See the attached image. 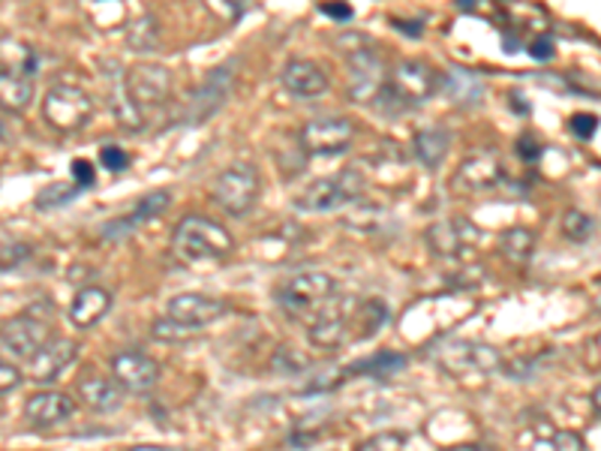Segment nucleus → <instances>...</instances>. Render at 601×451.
<instances>
[{
  "label": "nucleus",
  "mask_w": 601,
  "mask_h": 451,
  "mask_svg": "<svg viewBox=\"0 0 601 451\" xmlns=\"http://www.w3.org/2000/svg\"><path fill=\"white\" fill-rule=\"evenodd\" d=\"M172 247L184 262H223L235 250V238L216 219L190 214L175 226Z\"/></svg>",
  "instance_id": "obj_1"
},
{
  "label": "nucleus",
  "mask_w": 601,
  "mask_h": 451,
  "mask_svg": "<svg viewBox=\"0 0 601 451\" xmlns=\"http://www.w3.org/2000/svg\"><path fill=\"white\" fill-rule=\"evenodd\" d=\"M358 301L361 298H355V295H331L307 319V331H310L313 346L334 353V349L346 346V343H355V307H358Z\"/></svg>",
  "instance_id": "obj_2"
},
{
  "label": "nucleus",
  "mask_w": 601,
  "mask_h": 451,
  "mask_svg": "<svg viewBox=\"0 0 601 451\" xmlns=\"http://www.w3.org/2000/svg\"><path fill=\"white\" fill-rule=\"evenodd\" d=\"M364 187H367L364 171L358 166H346L331 178H316L310 187H304L295 199V207L304 214H328V211L355 202L364 193Z\"/></svg>",
  "instance_id": "obj_3"
},
{
  "label": "nucleus",
  "mask_w": 601,
  "mask_h": 451,
  "mask_svg": "<svg viewBox=\"0 0 601 451\" xmlns=\"http://www.w3.org/2000/svg\"><path fill=\"white\" fill-rule=\"evenodd\" d=\"M337 293V281L325 271H304L288 277L280 289H276V305L283 307V313L292 319H307L319 310V307Z\"/></svg>",
  "instance_id": "obj_4"
},
{
  "label": "nucleus",
  "mask_w": 601,
  "mask_h": 451,
  "mask_svg": "<svg viewBox=\"0 0 601 451\" xmlns=\"http://www.w3.org/2000/svg\"><path fill=\"white\" fill-rule=\"evenodd\" d=\"M43 118L58 133L84 130L94 118V97L79 85H51L43 97Z\"/></svg>",
  "instance_id": "obj_5"
},
{
  "label": "nucleus",
  "mask_w": 601,
  "mask_h": 451,
  "mask_svg": "<svg viewBox=\"0 0 601 451\" xmlns=\"http://www.w3.org/2000/svg\"><path fill=\"white\" fill-rule=\"evenodd\" d=\"M259 193H262V178L250 163H232L216 175L214 202L232 217L250 214L252 205L259 202Z\"/></svg>",
  "instance_id": "obj_6"
},
{
  "label": "nucleus",
  "mask_w": 601,
  "mask_h": 451,
  "mask_svg": "<svg viewBox=\"0 0 601 451\" xmlns=\"http://www.w3.org/2000/svg\"><path fill=\"white\" fill-rule=\"evenodd\" d=\"M346 94L352 103L367 106L379 97V91L388 82V67H385L382 55L370 46H358V49L346 51Z\"/></svg>",
  "instance_id": "obj_7"
},
{
  "label": "nucleus",
  "mask_w": 601,
  "mask_h": 451,
  "mask_svg": "<svg viewBox=\"0 0 601 451\" xmlns=\"http://www.w3.org/2000/svg\"><path fill=\"white\" fill-rule=\"evenodd\" d=\"M385 87L391 91V97L403 111L419 109L439 91V73L427 61H403L388 75Z\"/></svg>",
  "instance_id": "obj_8"
},
{
  "label": "nucleus",
  "mask_w": 601,
  "mask_h": 451,
  "mask_svg": "<svg viewBox=\"0 0 601 451\" xmlns=\"http://www.w3.org/2000/svg\"><path fill=\"white\" fill-rule=\"evenodd\" d=\"M235 73H238V58H232V61L214 67V70L208 73V79L199 85V91L190 97V106L184 111V121L190 123V127L211 121L216 111L226 106V99L232 97Z\"/></svg>",
  "instance_id": "obj_9"
},
{
  "label": "nucleus",
  "mask_w": 601,
  "mask_h": 451,
  "mask_svg": "<svg viewBox=\"0 0 601 451\" xmlns=\"http://www.w3.org/2000/svg\"><path fill=\"white\" fill-rule=\"evenodd\" d=\"M355 135H358L355 121L334 115V118H313L304 123L298 142L310 157H337V154L349 151Z\"/></svg>",
  "instance_id": "obj_10"
},
{
  "label": "nucleus",
  "mask_w": 601,
  "mask_h": 451,
  "mask_svg": "<svg viewBox=\"0 0 601 451\" xmlns=\"http://www.w3.org/2000/svg\"><path fill=\"white\" fill-rule=\"evenodd\" d=\"M55 337V329L46 319L31 317V313H19L0 322V346L12 355V358H24L31 361L48 341Z\"/></svg>",
  "instance_id": "obj_11"
},
{
  "label": "nucleus",
  "mask_w": 601,
  "mask_h": 451,
  "mask_svg": "<svg viewBox=\"0 0 601 451\" xmlns=\"http://www.w3.org/2000/svg\"><path fill=\"white\" fill-rule=\"evenodd\" d=\"M123 79H127V91H130V99L139 111L166 103L172 85H175L172 70L154 61L132 63L130 70H123Z\"/></svg>",
  "instance_id": "obj_12"
},
{
  "label": "nucleus",
  "mask_w": 601,
  "mask_h": 451,
  "mask_svg": "<svg viewBox=\"0 0 601 451\" xmlns=\"http://www.w3.org/2000/svg\"><path fill=\"white\" fill-rule=\"evenodd\" d=\"M439 367L455 373V377H467V373H491L503 367V355L487 343L479 341H455L445 343L439 353Z\"/></svg>",
  "instance_id": "obj_13"
},
{
  "label": "nucleus",
  "mask_w": 601,
  "mask_h": 451,
  "mask_svg": "<svg viewBox=\"0 0 601 451\" xmlns=\"http://www.w3.org/2000/svg\"><path fill=\"white\" fill-rule=\"evenodd\" d=\"M226 310L228 305L223 298L204 293H180L166 305V319H172L184 331H199L220 317H226Z\"/></svg>",
  "instance_id": "obj_14"
},
{
  "label": "nucleus",
  "mask_w": 601,
  "mask_h": 451,
  "mask_svg": "<svg viewBox=\"0 0 601 451\" xmlns=\"http://www.w3.org/2000/svg\"><path fill=\"white\" fill-rule=\"evenodd\" d=\"M108 377L118 382L123 394L127 391L144 394V391H151L160 382V365H156L151 355L142 353V349H123V353L111 355Z\"/></svg>",
  "instance_id": "obj_15"
},
{
  "label": "nucleus",
  "mask_w": 601,
  "mask_h": 451,
  "mask_svg": "<svg viewBox=\"0 0 601 451\" xmlns=\"http://www.w3.org/2000/svg\"><path fill=\"white\" fill-rule=\"evenodd\" d=\"M481 229L467 217L439 219L427 229V245L436 257L443 259H463L472 253V247L479 245Z\"/></svg>",
  "instance_id": "obj_16"
},
{
  "label": "nucleus",
  "mask_w": 601,
  "mask_h": 451,
  "mask_svg": "<svg viewBox=\"0 0 601 451\" xmlns=\"http://www.w3.org/2000/svg\"><path fill=\"white\" fill-rule=\"evenodd\" d=\"M505 181V171L503 163L496 154L491 151H479V154H472L467 157L455 171V187L457 193H484V190H493V187H499Z\"/></svg>",
  "instance_id": "obj_17"
},
{
  "label": "nucleus",
  "mask_w": 601,
  "mask_h": 451,
  "mask_svg": "<svg viewBox=\"0 0 601 451\" xmlns=\"http://www.w3.org/2000/svg\"><path fill=\"white\" fill-rule=\"evenodd\" d=\"M168 205H172V190H154V193H144L142 199L135 202V207H132L130 214H123V217L106 223V226L99 229V235L108 238V241L127 238V235H132L135 229H142L144 223H151V219H156L160 214H166Z\"/></svg>",
  "instance_id": "obj_18"
},
{
  "label": "nucleus",
  "mask_w": 601,
  "mask_h": 451,
  "mask_svg": "<svg viewBox=\"0 0 601 451\" xmlns=\"http://www.w3.org/2000/svg\"><path fill=\"white\" fill-rule=\"evenodd\" d=\"M75 401H72L67 391H36L24 401V422L31 427H58L63 422H70L75 415Z\"/></svg>",
  "instance_id": "obj_19"
},
{
  "label": "nucleus",
  "mask_w": 601,
  "mask_h": 451,
  "mask_svg": "<svg viewBox=\"0 0 601 451\" xmlns=\"http://www.w3.org/2000/svg\"><path fill=\"white\" fill-rule=\"evenodd\" d=\"M103 79H106L108 91V106H111V115L115 121L130 130V133H139L144 127V115L135 109V103L130 99V91H127V79H123V67L118 61H103Z\"/></svg>",
  "instance_id": "obj_20"
},
{
  "label": "nucleus",
  "mask_w": 601,
  "mask_h": 451,
  "mask_svg": "<svg viewBox=\"0 0 601 451\" xmlns=\"http://www.w3.org/2000/svg\"><path fill=\"white\" fill-rule=\"evenodd\" d=\"M75 355H79V341H72V337H51V341L39 349V353L27 361V373L34 382H51V379H58L67 367L75 361Z\"/></svg>",
  "instance_id": "obj_21"
},
{
  "label": "nucleus",
  "mask_w": 601,
  "mask_h": 451,
  "mask_svg": "<svg viewBox=\"0 0 601 451\" xmlns=\"http://www.w3.org/2000/svg\"><path fill=\"white\" fill-rule=\"evenodd\" d=\"M280 82L286 87L292 97L298 99H316L322 97L328 91V73L316 61H307V58H292V61L283 67L280 73Z\"/></svg>",
  "instance_id": "obj_22"
},
{
  "label": "nucleus",
  "mask_w": 601,
  "mask_h": 451,
  "mask_svg": "<svg viewBox=\"0 0 601 451\" xmlns=\"http://www.w3.org/2000/svg\"><path fill=\"white\" fill-rule=\"evenodd\" d=\"M111 293L106 286H79V293L72 298L70 310H67V319H70L72 329L87 331L99 325L106 313L111 310Z\"/></svg>",
  "instance_id": "obj_23"
},
{
  "label": "nucleus",
  "mask_w": 601,
  "mask_h": 451,
  "mask_svg": "<svg viewBox=\"0 0 601 451\" xmlns=\"http://www.w3.org/2000/svg\"><path fill=\"white\" fill-rule=\"evenodd\" d=\"M439 91L457 109H475L484 97V82L479 73H472L467 67H451L448 73H439Z\"/></svg>",
  "instance_id": "obj_24"
},
{
  "label": "nucleus",
  "mask_w": 601,
  "mask_h": 451,
  "mask_svg": "<svg viewBox=\"0 0 601 451\" xmlns=\"http://www.w3.org/2000/svg\"><path fill=\"white\" fill-rule=\"evenodd\" d=\"M79 397L94 413H111V410H118L120 403H123V391L106 373H82L79 377Z\"/></svg>",
  "instance_id": "obj_25"
},
{
  "label": "nucleus",
  "mask_w": 601,
  "mask_h": 451,
  "mask_svg": "<svg viewBox=\"0 0 601 451\" xmlns=\"http://www.w3.org/2000/svg\"><path fill=\"white\" fill-rule=\"evenodd\" d=\"M523 451H587V442L575 430H559L553 427L551 422L544 425V434H541V425H535L529 434H523Z\"/></svg>",
  "instance_id": "obj_26"
},
{
  "label": "nucleus",
  "mask_w": 601,
  "mask_h": 451,
  "mask_svg": "<svg viewBox=\"0 0 601 451\" xmlns=\"http://www.w3.org/2000/svg\"><path fill=\"white\" fill-rule=\"evenodd\" d=\"M0 73L34 79L39 73V51L27 46L24 39H0Z\"/></svg>",
  "instance_id": "obj_27"
},
{
  "label": "nucleus",
  "mask_w": 601,
  "mask_h": 451,
  "mask_svg": "<svg viewBox=\"0 0 601 451\" xmlns=\"http://www.w3.org/2000/svg\"><path fill=\"white\" fill-rule=\"evenodd\" d=\"M412 147H415V157L421 159V166L427 169H439L443 159L448 157V147H451V133L445 127H424L412 139Z\"/></svg>",
  "instance_id": "obj_28"
},
{
  "label": "nucleus",
  "mask_w": 601,
  "mask_h": 451,
  "mask_svg": "<svg viewBox=\"0 0 601 451\" xmlns=\"http://www.w3.org/2000/svg\"><path fill=\"white\" fill-rule=\"evenodd\" d=\"M34 103V79L0 73V109L10 115H24Z\"/></svg>",
  "instance_id": "obj_29"
},
{
  "label": "nucleus",
  "mask_w": 601,
  "mask_h": 451,
  "mask_svg": "<svg viewBox=\"0 0 601 451\" xmlns=\"http://www.w3.org/2000/svg\"><path fill=\"white\" fill-rule=\"evenodd\" d=\"M403 367H406V355L382 349V353L370 355V358H361V361H355L352 367H346V379H355V377L385 379V377H394V373H400Z\"/></svg>",
  "instance_id": "obj_30"
},
{
  "label": "nucleus",
  "mask_w": 601,
  "mask_h": 451,
  "mask_svg": "<svg viewBox=\"0 0 601 451\" xmlns=\"http://www.w3.org/2000/svg\"><path fill=\"white\" fill-rule=\"evenodd\" d=\"M535 233L527 226H511L499 235V253H503L511 265H527L532 253H535Z\"/></svg>",
  "instance_id": "obj_31"
},
{
  "label": "nucleus",
  "mask_w": 601,
  "mask_h": 451,
  "mask_svg": "<svg viewBox=\"0 0 601 451\" xmlns=\"http://www.w3.org/2000/svg\"><path fill=\"white\" fill-rule=\"evenodd\" d=\"M385 319H388V307L382 301H376V298L358 301V307H355V343L373 337L385 325Z\"/></svg>",
  "instance_id": "obj_32"
},
{
  "label": "nucleus",
  "mask_w": 601,
  "mask_h": 451,
  "mask_svg": "<svg viewBox=\"0 0 601 451\" xmlns=\"http://www.w3.org/2000/svg\"><path fill=\"white\" fill-rule=\"evenodd\" d=\"M599 233V219L587 214V211H577V207H568L563 214V235L571 241V245H587Z\"/></svg>",
  "instance_id": "obj_33"
},
{
  "label": "nucleus",
  "mask_w": 601,
  "mask_h": 451,
  "mask_svg": "<svg viewBox=\"0 0 601 451\" xmlns=\"http://www.w3.org/2000/svg\"><path fill=\"white\" fill-rule=\"evenodd\" d=\"M160 43V22L156 15H139L130 27H127V46L132 51H154Z\"/></svg>",
  "instance_id": "obj_34"
},
{
  "label": "nucleus",
  "mask_w": 601,
  "mask_h": 451,
  "mask_svg": "<svg viewBox=\"0 0 601 451\" xmlns=\"http://www.w3.org/2000/svg\"><path fill=\"white\" fill-rule=\"evenodd\" d=\"M82 193L75 183H67V181H55V183H48V187H43V193L36 195V207L39 211H51V207H58V205H70L72 199L75 195Z\"/></svg>",
  "instance_id": "obj_35"
},
{
  "label": "nucleus",
  "mask_w": 601,
  "mask_h": 451,
  "mask_svg": "<svg viewBox=\"0 0 601 451\" xmlns=\"http://www.w3.org/2000/svg\"><path fill=\"white\" fill-rule=\"evenodd\" d=\"M34 257V247L22 241H0V274L3 271L22 269L27 259Z\"/></svg>",
  "instance_id": "obj_36"
},
{
  "label": "nucleus",
  "mask_w": 601,
  "mask_h": 451,
  "mask_svg": "<svg viewBox=\"0 0 601 451\" xmlns=\"http://www.w3.org/2000/svg\"><path fill=\"white\" fill-rule=\"evenodd\" d=\"M409 434L403 430H385V434H376L367 442H361L358 451H406Z\"/></svg>",
  "instance_id": "obj_37"
},
{
  "label": "nucleus",
  "mask_w": 601,
  "mask_h": 451,
  "mask_svg": "<svg viewBox=\"0 0 601 451\" xmlns=\"http://www.w3.org/2000/svg\"><path fill=\"white\" fill-rule=\"evenodd\" d=\"M340 382H346V367H328L319 377L307 385V394H319V391H334Z\"/></svg>",
  "instance_id": "obj_38"
},
{
  "label": "nucleus",
  "mask_w": 601,
  "mask_h": 451,
  "mask_svg": "<svg viewBox=\"0 0 601 451\" xmlns=\"http://www.w3.org/2000/svg\"><path fill=\"white\" fill-rule=\"evenodd\" d=\"M99 163H103L108 171L120 175V171H127V166H130V154L118 145H103L99 147Z\"/></svg>",
  "instance_id": "obj_39"
},
{
  "label": "nucleus",
  "mask_w": 601,
  "mask_h": 451,
  "mask_svg": "<svg viewBox=\"0 0 601 451\" xmlns=\"http://www.w3.org/2000/svg\"><path fill=\"white\" fill-rule=\"evenodd\" d=\"M568 130H571L577 139L589 142V139L596 135V130H599V118H596V115H587V111H577V115H571V121H568Z\"/></svg>",
  "instance_id": "obj_40"
},
{
  "label": "nucleus",
  "mask_w": 601,
  "mask_h": 451,
  "mask_svg": "<svg viewBox=\"0 0 601 451\" xmlns=\"http://www.w3.org/2000/svg\"><path fill=\"white\" fill-rule=\"evenodd\" d=\"M72 183L79 187V190H84V187H94L96 181V171H94V163L91 159H72Z\"/></svg>",
  "instance_id": "obj_41"
},
{
  "label": "nucleus",
  "mask_w": 601,
  "mask_h": 451,
  "mask_svg": "<svg viewBox=\"0 0 601 451\" xmlns=\"http://www.w3.org/2000/svg\"><path fill=\"white\" fill-rule=\"evenodd\" d=\"M24 382V373L19 370V365H10V361H0V397L10 394Z\"/></svg>",
  "instance_id": "obj_42"
},
{
  "label": "nucleus",
  "mask_w": 601,
  "mask_h": 451,
  "mask_svg": "<svg viewBox=\"0 0 601 451\" xmlns=\"http://www.w3.org/2000/svg\"><path fill=\"white\" fill-rule=\"evenodd\" d=\"M541 151H544V145H541L539 139L532 133H523L520 139H517V157L527 159V163H532V159L541 157Z\"/></svg>",
  "instance_id": "obj_43"
},
{
  "label": "nucleus",
  "mask_w": 601,
  "mask_h": 451,
  "mask_svg": "<svg viewBox=\"0 0 601 451\" xmlns=\"http://www.w3.org/2000/svg\"><path fill=\"white\" fill-rule=\"evenodd\" d=\"M184 334H190V331H184V329H178V325H175V322H172V319H160V322H154V337L156 341H163V343H178L180 337H184Z\"/></svg>",
  "instance_id": "obj_44"
},
{
  "label": "nucleus",
  "mask_w": 601,
  "mask_h": 451,
  "mask_svg": "<svg viewBox=\"0 0 601 451\" xmlns=\"http://www.w3.org/2000/svg\"><path fill=\"white\" fill-rule=\"evenodd\" d=\"M529 55H532L535 61H551V58H553V39L547 37V34H544V37H539V39H532V43H529Z\"/></svg>",
  "instance_id": "obj_45"
},
{
  "label": "nucleus",
  "mask_w": 601,
  "mask_h": 451,
  "mask_svg": "<svg viewBox=\"0 0 601 451\" xmlns=\"http://www.w3.org/2000/svg\"><path fill=\"white\" fill-rule=\"evenodd\" d=\"M319 10H322V15H328V19H334V22H352V15H355L349 3H322Z\"/></svg>",
  "instance_id": "obj_46"
},
{
  "label": "nucleus",
  "mask_w": 601,
  "mask_h": 451,
  "mask_svg": "<svg viewBox=\"0 0 601 451\" xmlns=\"http://www.w3.org/2000/svg\"><path fill=\"white\" fill-rule=\"evenodd\" d=\"M397 31H403L406 37H421L424 34V22H403V19H391Z\"/></svg>",
  "instance_id": "obj_47"
},
{
  "label": "nucleus",
  "mask_w": 601,
  "mask_h": 451,
  "mask_svg": "<svg viewBox=\"0 0 601 451\" xmlns=\"http://www.w3.org/2000/svg\"><path fill=\"white\" fill-rule=\"evenodd\" d=\"M443 451H496V449L487 446V442H457V446H448V449Z\"/></svg>",
  "instance_id": "obj_48"
},
{
  "label": "nucleus",
  "mask_w": 601,
  "mask_h": 451,
  "mask_svg": "<svg viewBox=\"0 0 601 451\" xmlns=\"http://www.w3.org/2000/svg\"><path fill=\"white\" fill-rule=\"evenodd\" d=\"M130 451H180L175 446H132Z\"/></svg>",
  "instance_id": "obj_49"
},
{
  "label": "nucleus",
  "mask_w": 601,
  "mask_h": 451,
  "mask_svg": "<svg viewBox=\"0 0 601 451\" xmlns=\"http://www.w3.org/2000/svg\"><path fill=\"white\" fill-rule=\"evenodd\" d=\"M589 401H592V413L599 415V410H601V391L592 389V394H589Z\"/></svg>",
  "instance_id": "obj_50"
}]
</instances>
